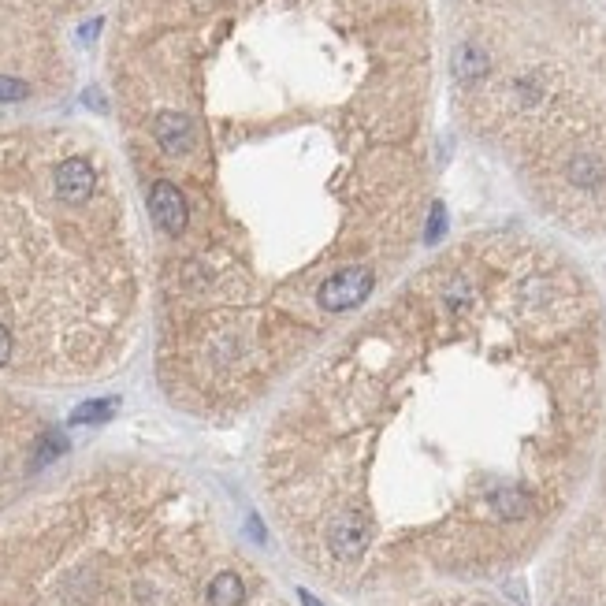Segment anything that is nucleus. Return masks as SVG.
I'll return each instance as SVG.
<instances>
[{"label":"nucleus","instance_id":"1","mask_svg":"<svg viewBox=\"0 0 606 606\" xmlns=\"http://www.w3.org/2000/svg\"><path fill=\"white\" fill-rule=\"evenodd\" d=\"M372 290V272L369 268H343V272H335L331 279H324V287H320V305L328 309V313H346V309H354L369 298Z\"/></svg>","mask_w":606,"mask_h":606},{"label":"nucleus","instance_id":"2","mask_svg":"<svg viewBox=\"0 0 606 606\" xmlns=\"http://www.w3.org/2000/svg\"><path fill=\"white\" fill-rule=\"evenodd\" d=\"M149 212H153L157 227H164L168 235H179L186 227V201L179 194V186L172 183H153V190H149Z\"/></svg>","mask_w":606,"mask_h":606},{"label":"nucleus","instance_id":"3","mask_svg":"<svg viewBox=\"0 0 606 606\" xmlns=\"http://www.w3.org/2000/svg\"><path fill=\"white\" fill-rule=\"evenodd\" d=\"M369 540H372V525L361 514L339 517V521L331 525V532H328L331 551L343 554V558H354V554H361L365 547H369Z\"/></svg>","mask_w":606,"mask_h":606},{"label":"nucleus","instance_id":"4","mask_svg":"<svg viewBox=\"0 0 606 606\" xmlns=\"http://www.w3.org/2000/svg\"><path fill=\"white\" fill-rule=\"evenodd\" d=\"M93 183H97V179H93V168L86 160H64V164L56 168V194L64 201H71V205L90 198Z\"/></svg>","mask_w":606,"mask_h":606},{"label":"nucleus","instance_id":"5","mask_svg":"<svg viewBox=\"0 0 606 606\" xmlns=\"http://www.w3.org/2000/svg\"><path fill=\"white\" fill-rule=\"evenodd\" d=\"M157 142L168 149V153H186L194 145V123L179 112H164L157 119Z\"/></svg>","mask_w":606,"mask_h":606},{"label":"nucleus","instance_id":"6","mask_svg":"<svg viewBox=\"0 0 606 606\" xmlns=\"http://www.w3.org/2000/svg\"><path fill=\"white\" fill-rule=\"evenodd\" d=\"M246 603V584L238 573L224 569L209 580V606H242Z\"/></svg>","mask_w":606,"mask_h":606},{"label":"nucleus","instance_id":"7","mask_svg":"<svg viewBox=\"0 0 606 606\" xmlns=\"http://www.w3.org/2000/svg\"><path fill=\"white\" fill-rule=\"evenodd\" d=\"M116 413V398H97V402H86L71 413V424H97V421H108Z\"/></svg>","mask_w":606,"mask_h":606},{"label":"nucleus","instance_id":"8","mask_svg":"<svg viewBox=\"0 0 606 606\" xmlns=\"http://www.w3.org/2000/svg\"><path fill=\"white\" fill-rule=\"evenodd\" d=\"M495 506L502 517H521L528 510V499L521 491H502V495H495Z\"/></svg>","mask_w":606,"mask_h":606},{"label":"nucleus","instance_id":"9","mask_svg":"<svg viewBox=\"0 0 606 606\" xmlns=\"http://www.w3.org/2000/svg\"><path fill=\"white\" fill-rule=\"evenodd\" d=\"M484 67H488L484 53H476V49H462V53H458V71H462V75H469V79H473V75H480Z\"/></svg>","mask_w":606,"mask_h":606},{"label":"nucleus","instance_id":"10","mask_svg":"<svg viewBox=\"0 0 606 606\" xmlns=\"http://www.w3.org/2000/svg\"><path fill=\"white\" fill-rule=\"evenodd\" d=\"M27 82L19 79H8V75H0V101H23L27 97Z\"/></svg>","mask_w":606,"mask_h":606},{"label":"nucleus","instance_id":"11","mask_svg":"<svg viewBox=\"0 0 606 606\" xmlns=\"http://www.w3.org/2000/svg\"><path fill=\"white\" fill-rule=\"evenodd\" d=\"M439 235H443V205L432 209V231H428V238H439Z\"/></svg>","mask_w":606,"mask_h":606},{"label":"nucleus","instance_id":"12","mask_svg":"<svg viewBox=\"0 0 606 606\" xmlns=\"http://www.w3.org/2000/svg\"><path fill=\"white\" fill-rule=\"evenodd\" d=\"M8 354H12V335H8V328H0V365L8 361Z\"/></svg>","mask_w":606,"mask_h":606},{"label":"nucleus","instance_id":"13","mask_svg":"<svg viewBox=\"0 0 606 606\" xmlns=\"http://www.w3.org/2000/svg\"><path fill=\"white\" fill-rule=\"evenodd\" d=\"M97 30H101V19H93V23H86V27H82V41H90L93 34H97Z\"/></svg>","mask_w":606,"mask_h":606},{"label":"nucleus","instance_id":"14","mask_svg":"<svg viewBox=\"0 0 606 606\" xmlns=\"http://www.w3.org/2000/svg\"><path fill=\"white\" fill-rule=\"evenodd\" d=\"M302 603H305V606H320L317 599H313V595H309V592H302Z\"/></svg>","mask_w":606,"mask_h":606}]
</instances>
